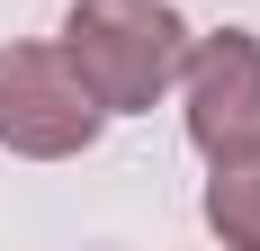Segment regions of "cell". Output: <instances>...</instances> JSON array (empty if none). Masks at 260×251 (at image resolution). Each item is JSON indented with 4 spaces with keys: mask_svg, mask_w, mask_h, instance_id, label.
<instances>
[{
    "mask_svg": "<svg viewBox=\"0 0 260 251\" xmlns=\"http://www.w3.org/2000/svg\"><path fill=\"white\" fill-rule=\"evenodd\" d=\"M63 63L81 72V90L108 117L153 108L188 63V18L161 0H72L63 18Z\"/></svg>",
    "mask_w": 260,
    "mask_h": 251,
    "instance_id": "obj_1",
    "label": "cell"
},
{
    "mask_svg": "<svg viewBox=\"0 0 260 251\" xmlns=\"http://www.w3.org/2000/svg\"><path fill=\"white\" fill-rule=\"evenodd\" d=\"M207 225L224 233V242L260 251V152H242V162H215V179H207Z\"/></svg>",
    "mask_w": 260,
    "mask_h": 251,
    "instance_id": "obj_4",
    "label": "cell"
},
{
    "mask_svg": "<svg viewBox=\"0 0 260 251\" xmlns=\"http://www.w3.org/2000/svg\"><path fill=\"white\" fill-rule=\"evenodd\" d=\"M108 125V108L81 90L63 45H0V144L27 162H63Z\"/></svg>",
    "mask_w": 260,
    "mask_h": 251,
    "instance_id": "obj_2",
    "label": "cell"
},
{
    "mask_svg": "<svg viewBox=\"0 0 260 251\" xmlns=\"http://www.w3.org/2000/svg\"><path fill=\"white\" fill-rule=\"evenodd\" d=\"M180 90H188V144L207 152V171L260 152V36H251V27L188 36Z\"/></svg>",
    "mask_w": 260,
    "mask_h": 251,
    "instance_id": "obj_3",
    "label": "cell"
}]
</instances>
